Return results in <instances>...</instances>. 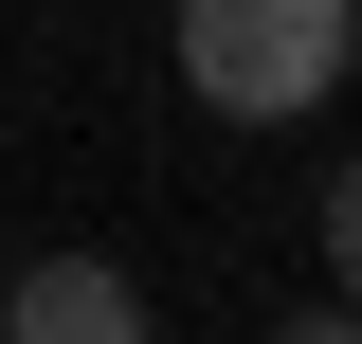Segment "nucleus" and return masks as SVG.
<instances>
[{
	"label": "nucleus",
	"instance_id": "7ed1b4c3",
	"mask_svg": "<svg viewBox=\"0 0 362 344\" xmlns=\"http://www.w3.org/2000/svg\"><path fill=\"white\" fill-rule=\"evenodd\" d=\"M326 290H344V326H362V145L326 164Z\"/></svg>",
	"mask_w": 362,
	"mask_h": 344
},
{
	"label": "nucleus",
	"instance_id": "20e7f679",
	"mask_svg": "<svg viewBox=\"0 0 362 344\" xmlns=\"http://www.w3.org/2000/svg\"><path fill=\"white\" fill-rule=\"evenodd\" d=\"M344 73H362V0H344Z\"/></svg>",
	"mask_w": 362,
	"mask_h": 344
},
{
	"label": "nucleus",
	"instance_id": "f257e3e1",
	"mask_svg": "<svg viewBox=\"0 0 362 344\" xmlns=\"http://www.w3.org/2000/svg\"><path fill=\"white\" fill-rule=\"evenodd\" d=\"M181 91L218 127H290L344 91V0H181Z\"/></svg>",
	"mask_w": 362,
	"mask_h": 344
},
{
	"label": "nucleus",
	"instance_id": "f03ea898",
	"mask_svg": "<svg viewBox=\"0 0 362 344\" xmlns=\"http://www.w3.org/2000/svg\"><path fill=\"white\" fill-rule=\"evenodd\" d=\"M0 326H18V344H127V326H145V290H127L109 254H37L18 290H0Z\"/></svg>",
	"mask_w": 362,
	"mask_h": 344
}]
</instances>
